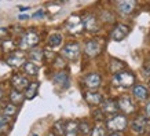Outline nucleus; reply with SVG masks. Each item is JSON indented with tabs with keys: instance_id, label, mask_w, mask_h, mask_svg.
Here are the masks:
<instances>
[{
	"instance_id": "6ab92c4d",
	"label": "nucleus",
	"mask_w": 150,
	"mask_h": 136,
	"mask_svg": "<svg viewBox=\"0 0 150 136\" xmlns=\"http://www.w3.org/2000/svg\"><path fill=\"white\" fill-rule=\"evenodd\" d=\"M132 96L137 100H146L149 98V91L145 85L142 84H137V85L132 87Z\"/></svg>"
},
{
	"instance_id": "4468645a",
	"label": "nucleus",
	"mask_w": 150,
	"mask_h": 136,
	"mask_svg": "<svg viewBox=\"0 0 150 136\" xmlns=\"http://www.w3.org/2000/svg\"><path fill=\"white\" fill-rule=\"evenodd\" d=\"M102 51V45L98 40H90L87 41L86 45H84V52H86L87 56H90V58H94L96 55H99V52Z\"/></svg>"
},
{
	"instance_id": "39448f33",
	"label": "nucleus",
	"mask_w": 150,
	"mask_h": 136,
	"mask_svg": "<svg viewBox=\"0 0 150 136\" xmlns=\"http://www.w3.org/2000/svg\"><path fill=\"white\" fill-rule=\"evenodd\" d=\"M25 62H26V55L21 50H15L6 56V63L11 68H21Z\"/></svg>"
},
{
	"instance_id": "aec40b11",
	"label": "nucleus",
	"mask_w": 150,
	"mask_h": 136,
	"mask_svg": "<svg viewBox=\"0 0 150 136\" xmlns=\"http://www.w3.org/2000/svg\"><path fill=\"white\" fill-rule=\"evenodd\" d=\"M39 88H40V82L39 81H30L29 82V85L28 88L25 89V99L28 100H32L36 98V95L39 94Z\"/></svg>"
},
{
	"instance_id": "6e6552de",
	"label": "nucleus",
	"mask_w": 150,
	"mask_h": 136,
	"mask_svg": "<svg viewBox=\"0 0 150 136\" xmlns=\"http://www.w3.org/2000/svg\"><path fill=\"white\" fill-rule=\"evenodd\" d=\"M83 82H84V85L88 88V89L91 91H95L98 89L102 84V77H100L99 73H88L86 74V77L83 78Z\"/></svg>"
},
{
	"instance_id": "393cba45",
	"label": "nucleus",
	"mask_w": 150,
	"mask_h": 136,
	"mask_svg": "<svg viewBox=\"0 0 150 136\" xmlns=\"http://www.w3.org/2000/svg\"><path fill=\"white\" fill-rule=\"evenodd\" d=\"M17 113H18V106L10 103V102L7 104H4L3 109H1V114H4V116H7V117H10V118L15 117Z\"/></svg>"
},
{
	"instance_id": "412c9836",
	"label": "nucleus",
	"mask_w": 150,
	"mask_h": 136,
	"mask_svg": "<svg viewBox=\"0 0 150 136\" xmlns=\"http://www.w3.org/2000/svg\"><path fill=\"white\" fill-rule=\"evenodd\" d=\"M28 58H29V61L30 62H33V63H40L41 61H44V51L41 50V48H37V47H35V48H32V50H29V52H28Z\"/></svg>"
},
{
	"instance_id": "1a4fd4ad",
	"label": "nucleus",
	"mask_w": 150,
	"mask_h": 136,
	"mask_svg": "<svg viewBox=\"0 0 150 136\" xmlns=\"http://www.w3.org/2000/svg\"><path fill=\"white\" fill-rule=\"evenodd\" d=\"M147 127H149V120L145 116H138V117L132 120L131 123V129L138 135H143L146 129H147Z\"/></svg>"
},
{
	"instance_id": "a19ab883",
	"label": "nucleus",
	"mask_w": 150,
	"mask_h": 136,
	"mask_svg": "<svg viewBox=\"0 0 150 136\" xmlns=\"http://www.w3.org/2000/svg\"><path fill=\"white\" fill-rule=\"evenodd\" d=\"M149 84H150V82H149Z\"/></svg>"
},
{
	"instance_id": "cd10ccee",
	"label": "nucleus",
	"mask_w": 150,
	"mask_h": 136,
	"mask_svg": "<svg viewBox=\"0 0 150 136\" xmlns=\"http://www.w3.org/2000/svg\"><path fill=\"white\" fill-rule=\"evenodd\" d=\"M11 121H13V118H10V117H7V116H4V114L0 113V135L4 133Z\"/></svg>"
},
{
	"instance_id": "7c9ffc66",
	"label": "nucleus",
	"mask_w": 150,
	"mask_h": 136,
	"mask_svg": "<svg viewBox=\"0 0 150 136\" xmlns=\"http://www.w3.org/2000/svg\"><path fill=\"white\" fill-rule=\"evenodd\" d=\"M3 48H4L6 52L11 54V52H14V51L17 50V44H15V41H13V40H10V39H7V40L3 41Z\"/></svg>"
},
{
	"instance_id": "c756f323",
	"label": "nucleus",
	"mask_w": 150,
	"mask_h": 136,
	"mask_svg": "<svg viewBox=\"0 0 150 136\" xmlns=\"http://www.w3.org/2000/svg\"><path fill=\"white\" fill-rule=\"evenodd\" d=\"M125 68V65L123 63V62H120V59H112L110 61V70L113 73H118L121 72V69Z\"/></svg>"
},
{
	"instance_id": "c85d7f7f",
	"label": "nucleus",
	"mask_w": 150,
	"mask_h": 136,
	"mask_svg": "<svg viewBox=\"0 0 150 136\" xmlns=\"http://www.w3.org/2000/svg\"><path fill=\"white\" fill-rule=\"evenodd\" d=\"M65 123L64 120H58L57 123L54 124V133L55 136H64V132H65Z\"/></svg>"
},
{
	"instance_id": "a878e982",
	"label": "nucleus",
	"mask_w": 150,
	"mask_h": 136,
	"mask_svg": "<svg viewBox=\"0 0 150 136\" xmlns=\"http://www.w3.org/2000/svg\"><path fill=\"white\" fill-rule=\"evenodd\" d=\"M91 124L90 121H87V120H81V121H79V133H81L83 136H90L91 133Z\"/></svg>"
},
{
	"instance_id": "9b49d317",
	"label": "nucleus",
	"mask_w": 150,
	"mask_h": 136,
	"mask_svg": "<svg viewBox=\"0 0 150 136\" xmlns=\"http://www.w3.org/2000/svg\"><path fill=\"white\" fill-rule=\"evenodd\" d=\"M29 80H28L26 76H23L21 73H15L13 74V77H11V85H13V89H17V91H25L29 85Z\"/></svg>"
},
{
	"instance_id": "ddd939ff",
	"label": "nucleus",
	"mask_w": 150,
	"mask_h": 136,
	"mask_svg": "<svg viewBox=\"0 0 150 136\" xmlns=\"http://www.w3.org/2000/svg\"><path fill=\"white\" fill-rule=\"evenodd\" d=\"M118 104H117V100L114 99H103V102L100 103V111L105 114V116H114L117 114L118 111Z\"/></svg>"
},
{
	"instance_id": "2f4dec72",
	"label": "nucleus",
	"mask_w": 150,
	"mask_h": 136,
	"mask_svg": "<svg viewBox=\"0 0 150 136\" xmlns=\"http://www.w3.org/2000/svg\"><path fill=\"white\" fill-rule=\"evenodd\" d=\"M8 35H10V32L7 27H0V41L7 40V39H8Z\"/></svg>"
},
{
	"instance_id": "72a5a7b5",
	"label": "nucleus",
	"mask_w": 150,
	"mask_h": 136,
	"mask_svg": "<svg viewBox=\"0 0 150 136\" xmlns=\"http://www.w3.org/2000/svg\"><path fill=\"white\" fill-rule=\"evenodd\" d=\"M145 117L147 120H150V100L146 102V104H145Z\"/></svg>"
},
{
	"instance_id": "e433bc0d",
	"label": "nucleus",
	"mask_w": 150,
	"mask_h": 136,
	"mask_svg": "<svg viewBox=\"0 0 150 136\" xmlns=\"http://www.w3.org/2000/svg\"><path fill=\"white\" fill-rule=\"evenodd\" d=\"M108 136H123V135H121L120 132H112V133H110V135H108Z\"/></svg>"
},
{
	"instance_id": "9d476101",
	"label": "nucleus",
	"mask_w": 150,
	"mask_h": 136,
	"mask_svg": "<svg viewBox=\"0 0 150 136\" xmlns=\"http://www.w3.org/2000/svg\"><path fill=\"white\" fill-rule=\"evenodd\" d=\"M69 81H70V78H69V73L66 72V70H58V72L52 76L54 85L59 87L61 89H66L69 87Z\"/></svg>"
},
{
	"instance_id": "f257e3e1",
	"label": "nucleus",
	"mask_w": 150,
	"mask_h": 136,
	"mask_svg": "<svg viewBox=\"0 0 150 136\" xmlns=\"http://www.w3.org/2000/svg\"><path fill=\"white\" fill-rule=\"evenodd\" d=\"M113 84L121 88H131L135 85V74L128 70H121L118 73H114L113 76Z\"/></svg>"
},
{
	"instance_id": "2eb2a0df",
	"label": "nucleus",
	"mask_w": 150,
	"mask_h": 136,
	"mask_svg": "<svg viewBox=\"0 0 150 136\" xmlns=\"http://www.w3.org/2000/svg\"><path fill=\"white\" fill-rule=\"evenodd\" d=\"M83 26L86 30L88 32H98V29H99V22H98V19H96L95 15H92V14H87L83 17Z\"/></svg>"
},
{
	"instance_id": "473e14b6",
	"label": "nucleus",
	"mask_w": 150,
	"mask_h": 136,
	"mask_svg": "<svg viewBox=\"0 0 150 136\" xmlns=\"http://www.w3.org/2000/svg\"><path fill=\"white\" fill-rule=\"evenodd\" d=\"M142 72H143V74H145V76H149V77H150V61H149V62H146V63L143 65Z\"/></svg>"
},
{
	"instance_id": "4c0bfd02",
	"label": "nucleus",
	"mask_w": 150,
	"mask_h": 136,
	"mask_svg": "<svg viewBox=\"0 0 150 136\" xmlns=\"http://www.w3.org/2000/svg\"><path fill=\"white\" fill-rule=\"evenodd\" d=\"M29 15H19V19H28Z\"/></svg>"
},
{
	"instance_id": "f704fd0d",
	"label": "nucleus",
	"mask_w": 150,
	"mask_h": 136,
	"mask_svg": "<svg viewBox=\"0 0 150 136\" xmlns=\"http://www.w3.org/2000/svg\"><path fill=\"white\" fill-rule=\"evenodd\" d=\"M44 14H46L44 13V10H39V11H36V13L33 14L32 17L33 18H43V17H44Z\"/></svg>"
},
{
	"instance_id": "dca6fc26",
	"label": "nucleus",
	"mask_w": 150,
	"mask_h": 136,
	"mask_svg": "<svg viewBox=\"0 0 150 136\" xmlns=\"http://www.w3.org/2000/svg\"><path fill=\"white\" fill-rule=\"evenodd\" d=\"M117 104H118V109L125 114H132L135 111V104H134L131 98L127 95L121 96V98L117 100Z\"/></svg>"
},
{
	"instance_id": "f3484780",
	"label": "nucleus",
	"mask_w": 150,
	"mask_h": 136,
	"mask_svg": "<svg viewBox=\"0 0 150 136\" xmlns=\"http://www.w3.org/2000/svg\"><path fill=\"white\" fill-rule=\"evenodd\" d=\"M84 100L90 106L96 107V106H100V103L103 102V96L98 91H87V92H84Z\"/></svg>"
},
{
	"instance_id": "58836bf2",
	"label": "nucleus",
	"mask_w": 150,
	"mask_h": 136,
	"mask_svg": "<svg viewBox=\"0 0 150 136\" xmlns=\"http://www.w3.org/2000/svg\"><path fill=\"white\" fill-rule=\"evenodd\" d=\"M29 136H39L37 133H32V135H29Z\"/></svg>"
},
{
	"instance_id": "b1692460",
	"label": "nucleus",
	"mask_w": 150,
	"mask_h": 136,
	"mask_svg": "<svg viewBox=\"0 0 150 136\" xmlns=\"http://www.w3.org/2000/svg\"><path fill=\"white\" fill-rule=\"evenodd\" d=\"M62 40H64V37L61 33H52L48 36V40H47V45L51 47V48H57L59 45L62 44Z\"/></svg>"
},
{
	"instance_id": "4be33fe9",
	"label": "nucleus",
	"mask_w": 150,
	"mask_h": 136,
	"mask_svg": "<svg viewBox=\"0 0 150 136\" xmlns=\"http://www.w3.org/2000/svg\"><path fill=\"white\" fill-rule=\"evenodd\" d=\"M64 136H79V123L74 120L65 123V132Z\"/></svg>"
},
{
	"instance_id": "ea45409f",
	"label": "nucleus",
	"mask_w": 150,
	"mask_h": 136,
	"mask_svg": "<svg viewBox=\"0 0 150 136\" xmlns=\"http://www.w3.org/2000/svg\"><path fill=\"white\" fill-rule=\"evenodd\" d=\"M47 136H55V135H54V133H48V135H47Z\"/></svg>"
},
{
	"instance_id": "7ed1b4c3",
	"label": "nucleus",
	"mask_w": 150,
	"mask_h": 136,
	"mask_svg": "<svg viewBox=\"0 0 150 136\" xmlns=\"http://www.w3.org/2000/svg\"><path fill=\"white\" fill-rule=\"evenodd\" d=\"M39 41H40L39 35L36 32H33V30H29V32L22 35L21 40L18 43V48L25 52V51H29V50H32V48H35V47H37Z\"/></svg>"
},
{
	"instance_id": "c9c22d12",
	"label": "nucleus",
	"mask_w": 150,
	"mask_h": 136,
	"mask_svg": "<svg viewBox=\"0 0 150 136\" xmlns=\"http://www.w3.org/2000/svg\"><path fill=\"white\" fill-rule=\"evenodd\" d=\"M3 99H4V91L0 87V100H3Z\"/></svg>"
},
{
	"instance_id": "20e7f679",
	"label": "nucleus",
	"mask_w": 150,
	"mask_h": 136,
	"mask_svg": "<svg viewBox=\"0 0 150 136\" xmlns=\"http://www.w3.org/2000/svg\"><path fill=\"white\" fill-rule=\"evenodd\" d=\"M61 54L65 59L68 61H72V62H76L79 58H80V54H81V47L79 43L76 41H70L68 44L64 45V48L61 50Z\"/></svg>"
},
{
	"instance_id": "a211bd4d",
	"label": "nucleus",
	"mask_w": 150,
	"mask_h": 136,
	"mask_svg": "<svg viewBox=\"0 0 150 136\" xmlns=\"http://www.w3.org/2000/svg\"><path fill=\"white\" fill-rule=\"evenodd\" d=\"M21 68H22V72H23L22 74L23 76H26V77H36L37 74H39V70H40L39 65L33 63V62H30V61H26Z\"/></svg>"
},
{
	"instance_id": "bb28decb",
	"label": "nucleus",
	"mask_w": 150,
	"mask_h": 136,
	"mask_svg": "<svg viewBox=\"0 0 150 136\" xmlns=\"http://www.w3.org/2000/svg\"><path fill=\"white\" fill-rule=\"evenodd\" d=\"M90 136H108V129L102 124H96L95 127H92Z\"/></svg>"
},
{
	"instance_id": "f03ea898",
	"label": "nucleus",
	"mask_w": 150,
	"mask_h": 136,
	"mask_svg": "<svg viewBox=\"0 0 150 136\" xmlns=\"http://www.w3.org/2000/svg\"><path fill=\"white\" fill-rule=\"evenodd\" d=\"M128 127V120L123 114H114L106 120V129L112 132H121Z\"/></svg>"
},
{
	"instance_id": "423d86ee",
	"label": "nucleus",
	"mask_w": 150,
	"mask_h": 136,
	"mask_svg": "<svg viewBox=\"0 0 150 136\" xmlns=\"http://www.w3.org/2000/svg\"><path fill=\"white\" fill-rule=\"evenodd\" d=\"M65 27H66V30L70 32L72 35H79V33H81L83 30H84L81 17H79V15H72V17H69L66 23H65Z\"/></svg>"
},
{
	"instance_id": "0eeeda50",
	"label": "nucleus",
	"mask_w": 150,
	"mask_h": 136,
	"mask_svg": "<svg viewBox=\"0 0 150 136\" xmlns=\"http://www.w3.org/2000/svg\"><path fill=\"white\" fill-rule=\"evenodd\" d=\"M129 32H131V27L128 26V25H125V23H117V25L114 26V29L112 30L110 37H112L113 41L120 43V41H123L124 39L129 35Z\"/></svg>"
},
{
	"instance_id": "5701e85b",
	"label": "nucleus",
	"mask_w": 150,
	"mask_h": 136,
	"mask_svg": "<svg viewBox=\"0 0 150 136\" xmlns=\"http://www.w3.org/2000/svg\"><path fill=\"white\" fill-rule=\"evenodd\" d=\"M8 99H10V103L15 104V106H21L25 100V95H23L21 91H17V89H11L8 94Z\"/></svg>"
},
{
	"instance_id": "f8f14e48",
	"label": "nucleus",
	"mask_w": 150,
	"mask_h": 136,
	"mask_svg": "<svg viewBox=\"0 0 150 136\" xmlns=\"http://www.w3.org/2000/svg\"><path fill=\"white\" fill-rule=\"evenodd\" d=\"M114 3H116L118 13L123 15H128L134 11L137 6V0H114Z\"/></svg>"
}]
</instances>
